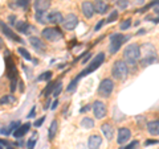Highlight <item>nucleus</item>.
<instances>
[{
	"mask_svg": "<svg viewBox=\"0 0 159 149\" xmlns=\"http://www.w3.org/2000/svg\"><path fill=\"white\" fill-rule=\"evenodd\" d=\"M57 128H58V123L56 120H53L52 124H51V127H49V131H48L49 140H53L54 138V136H56V133H57Z\"/></svg>",
	"mask_w": 159,
	"mask_h": 149,
	"instance_id": "4be33fe9",
	"label": "nucleus"
},
{
	"mask_svg": "<svg viewBox=\"0 0 159 149\" xmlns=\"http://www.w3.org/2000/svg\"><path fill=\"white\" fill-rule=\"evenodd\" d=\"M16 102V98L13 95H4L0 98V104H11Z\"/></svg>",
	"mask_w": 159,
	"mask_h": 149,
	"instance_id": "b1692460",
	"label": "nucleus"
},
{
	"mask_svg": "<svg viewBox=\"0 0 159 149\" xmlns=\"http://www.w3.org/2000/svg\"><path fill=\"white\" fill-rule=\"evenodd\" d=\"M53 88H54V83H49V84H48V87L45 88V91H44V94H45V95L48 96L49 94L52 92V90H53Z\"/></svg>",
	"mask_w": 159,
	"mask_h": 149,
	"instance_id": "72a5a7b5",
	"label": "nucleus"
},
{
	"mask_svg": "<svg viewBox=\"0 0 159 149\" xmlns=\"http://www.w3.org/2000/svg\"><path fill=\"white\" fill-rule=\"evenodd\" d=\"M103 24H105V20H99V21L97 23V25H96V28H94V31H99L102 27H103Z\"/></svg>",
	"mask_w": 159,
	"mask_h": 149,
	"instance_id": "e433bc0d",
	"label": "nucleus"
},
{
	"mask_svg": "<svg viewBox=\"0 0 159 149\" xmlns=\"http://www.w3.org/2000/svg\"><path fill=\"white\" fill-rule=\"evenodd\" d=\"M2 46H3V40L0 38V48H2Z\"/></svg>",
	"mask_w": 159,
	"mask_h": 149,
	"instance_id": "49530a36",
	"label": "nucleus"
},
{
	"mask_svg": "<svg viewBox=\"0 0 159 149\" xmlns=\"http://www.w3.org/2000/svg\"><path fill=\"white\" fill-rule=\"evenodd\" d=\"M119 149H123V148H119Z\"/></svg>",
	"mask_w": 159,
	"mask_h": 149,
	"instance_id": "de8ad7c7",
	"label": "nucleus"
},
{
	"mask_svg": "<svg viewBox=\"0 0 159 149\" xmlns=\"http://www.w3.org/2000/svg\"><path fill=\"white\" fill-rule=\"evenodd\" d=\"M101 144H102V138H101V136H97V135L90 136L89 140H88L89 149H98L99 147H101Z\"/></svg>",
	"mask_w": 159,
	"mask_h": 149,
	"instance_id": "f3484780",
	"label": "nucleus"
},
{
	"mask_svg": "<svg viewBox=\"0 0 159 149\" xmlns=\"http://www.w3.org/2000/svg\"><path fill=\"white\" fill-rule=\"evenodd\" d=\"M51 7V0H34L36 12H47Z\"/></svg>",
	"mask_w": 159,
	"mask_h": 149,
	"instance_id": "ddd939ff",
	"label": "nucleus"
},
{
	"mask_svg": "<svg viewBox=\"0 0 159 149\" xmlns=\"http://www.w3.org/2000/svg\"><path fill=\"white\" fill-rule=\"evenodd\" d=\"M117 7L121 8V9H126L129 7V2H127V0H118V2H117Z\"/></svg>",
	"mask_w": 159,
	"mask_h": 149,
	"instance_id": "473e14b6",
	"label": "nucleus"
},
{
	"mask_svg": "<svg viewBox=\"0 0 159 149\" xmlns=\"http://www.w3.org/2000/svg\"><path fill=\"white\" fill-rule=\"evenodd\" d=\"M57 106H58V100H54L53 103H52V110H56V108H57Z\"/></svg>",
	"mask_w": 159,
	"mask_h": 149,
	"instance_id": "a19ab883",
	"label": "nucleus"
},
{
	"mask_svg": "<svg viewBox=\"0 0 159 149\" xmlns=\"http://www.w3.org/2000/svg\"><path fill=\"white\" fill-rule=\"evenodd\" d=\"M146 33V29H141V31H138V36H142V34H145Z\"/></svg>",
	"mask_w": 159,
	"mask_h": 149,
	"instance_id": "37998d69",
	"label": "nucleus"
},
{
	"mask_svg": "<svg viewBox=\"0 0 159 149\" xmlns=\"http://www.w3.org/2000/svg\"><path fill=\"white\" fill-rule=\"evenodd\" d=\"M81 9H82L84 16H85L86 19H92L93 17L94 9H93V4L90 2H84L82 6H81Z\"/></svg>",
	"mask_w": 159,
	"mask_h": 149,
	"instance_id": "dca6fc26",
	"label": "nucleus"
},
{
	"mask_svg": "<svg viewBox=\"0 0 159 149\" xmlns=\"http://www.w3.org/2000/svg\"><path fill=\"white\" fill-rule=\"evenodd\" d=\"M62 13L58 11H53L51 13H47V23H52V24H61L62 21Z\"/></svg>",
	"mask_w": 159,
	"mask_h": 149,
	"instance_id": "9b49d317",
	"label": "nucleus"
},
{
	"mask_svg": "<svg viewBox=\"0 0 159 149\" xmlns=\"http://www.w3.org/2000/svg\"><path fill=\"white\" fill-rule=\"evenodd\" d=\"M29 128H31V123H27V124H23V126H19L16 130L13 131V137L15 138H21L29 131Z\"/></svg>",
	"mask_w": 159,
	"mask_h": 149,
	"instance_id": "2eb2a0df",
	"label": "nucleus"
},
{
	"mask_svg": "<svg viewBox=\"0 0 159 149\" xmlns=\"http://www.w3.org/2000/svg\"><path fill=\"white\" fill-rule=\"evenodd\" d=\"M16 4H12L11 7H21V8H28V4H29V0H15Z\"/></svg>",
	"mask_w": 159,
	"mask_h": 149,
	"instance_id": "bb28decb",
	"label": "nucleus"
},
{
	"mask_svg": "<svg viewBox=\"0 0 159 149\" xmlns=\"http://www.w3.org/2000/svg\"><path fill=\"white\" fill-rule=\"evenodd\" d=\"M114 91V82L111 79H103V81L99 83V87H98V94L101 95L102 98H109L111 95V92Z\"/></svg>",
	"mask_w": 159,
	"mask_h": 149,
	"instance_id": "39448f33",
	"label": "nucleus"
},
{
	"mask_svg": "<svg viewBox=\"0 0 159 149\" xmlns=\"http://www.w3.org/2000/svg\"><path fill=\"white\" fill-rule=\"evenodd\" d=\"M93 113H94V116H96L97 119H103L106 116V113H107V110H106V106H105V103L101 102V100H96L93 103Z\"/></svg>",
	"mask_w": 159,
	"mask_h": 149,
	"instance_id": "6e6552de",
	"label": "nucleus"
},
{
	"mask_svg": "<svg viewBox=\"0 0 159 149\" xmlns=\"http://www.w3.org/2000/svg\"><path fill=\"white\" fill-rule=\"evenodd\" d=\"M126 40H129V37H125L123 34L121 33H114L110 36V48H109V50H110L111 54H116L119 48H121L122 42L126 41Z\"/></svg>",
	"mask_w": 159,
	"mask_h": 149,
	"instance_id": "20e7f679",
	"label": "nucleus"
},
{
	"mask_svg": "<svg viewBox=\"0 0 159 149\" xmlns=\"http://www.w3.org/2000/svg\"><path fill=\"white\" fill-rule=\"evenodd\" d=\"M101 131L103 132V135L107 140H111L113 138V135H114V130H113V126L110 123H105L101 126Z\"/></svg>",
	"mask_w": 159,
	"mask_h": 149,
	"instance_id": "412c9836",
	"label": "nucleus"
},
{
	"mask_svg": "<svg viewBox=\"0 0 159 149\" xmlns=\"http://www.w3.org/2000/svg\"><path fill=\"white\" fill-rule=\"evenodd\" d=\"M9 21H11L12 25H15V16H9Z\"/></svg>",
	"mask_w": 159,
	"mask_h": 149,
	"instance_id": "c03bdc74",
	"label": "nucleus"
},
{
	"mask_svg": "<svg viewBox=\"0 0 159 149\" xmlns=\"http://www.w3.org/2000/svg\"><path fill=\"white\" fill-rule=\"evenodd\" d=\"M103 61H105V54H103V53H98L97 56L93 58V61L90 62V65H89V66L85 69V70H82L81 73L78 74V77H80V78L86 77L88 74H90V73H93L94 70H97V69L102 65Z\"/></svg>",
	"mask_w": 159,
	"mask_h": 149,
	"instance_id": "7ed1b4c3",
	"label": "nucleus"
},
{
	"mask_svg": "<svg viewBox=\"0 0 159 149\" xmlns=\"http://www.w3.org/2000/svg\"><path fill=\"white\" fill-rule=\"evenodd\" d=\"M29 44L36 49L37 52H44L45 50V48H47V45L44 44L41 40L40 38H37V37H29Z\"/></svg>",
	"mask_w": 159,
	"mask_h": 149,
	"instance_id": "a211bd4d",
	"label": "nucleus"
},
{
	"mask_svg": "<svg viewBox=\"0 0 159 149\" xmlns=\"http://www.w3.org/2000/svg\"><path fill=\"white\" fill-rule=\"evenodd\" d=\"M131 27V19H127V20H125L121 25H119V28H121V31H126V29H129Z\"/></svg>",
	"mask_w": 159,
	"mask_h": 149,
	"instance_id": "2f4dec72",
	"label": "nucleus"
},
{
	"mask_svg": "<svg viewBox=\"0 0 159 149\" xmlns=\"http://www.w3.org/2000/svg\"><path fill=\"white\" fill-rule=\"evenodd\" d=\"M29 149H32V148H29Z\"/></svg>",
	"mask_w": 159,
	"mask_h": 149,
	"instance_id": "09e8293b",
	"label": "nucleus"
},
{
	"mask_svg": "<svg viewBox=\"0 0 159 149\" xmlns=\"http://www.w3.org/2000/svg\"><path fill=\"white\" fill-rule=\"evenodd\" d=\"M61 90H62V82H61V81L56 82V83H54V92H53V96H58L60 92H61Z\"/></svg>",
	"mask_w": 159,
	"mask_h": 149,
	"instance_id": "c756f323",
	"label": "nucleus"
},
{
	"mask_svg": "<svg viewBox=\"0 0 159 149\" xmlns=\"http://www.w3.org/2000/svg\"><path fill=\"white\" fill-rule=\"evenodd\" d=\"M139 57H141V48L137 44H130L123 50V58H125L123 62L126 63V66H135Z\"/></svg>",
	"mask_w": 159,
	"mask_h": 149,
	"instance_id": "f257e3e1",
	"label": "nucleus"
},
{
	"mask_svg": "<svg viewBox=\"0 0 159 149\" xmlns=\"http://www.w3.org/2000/svg\"><path fill=\"white\" fill-rule=\"evenodd\" d=\"M44 120H45V116H41V117L39 119V120H36V121H34V124H33V126L37 128V127H40V126H41V124L44 123Z\"/></svg>",
	"mask_w": 159,
	"mask_h": 149,
	"instance_id": "c9c22d12",
	"label": "nucleus"
},
{
	"mask_svg": "<svg viewBox=\"0 0 159 149\" xmlns=\"http://www.w3.org/2000/svg\"><path fill=\"white\" fill-rule=\"evenodd\" d=\"M88 110H90V106H85V107L82 108V110H80V112H81V113H84V112H86Z\"/></svg>",
	"mask_w": 159,
	"mask_h": 149,
	"instance_id": "79ce46f5",
	"label": "nucleus"
},
{
	"mask_svg": "<svg viewBox=\"0 0 159 149\" xmlns=\"http://www.w3.org/2000/svg\"><path fill=\"white\" fill-rule=\"evenodd\" d=\"M131 136V132L129 128H121L118 131V137H117V143L118 144H125Z\"/></svg>",
	"mask_w": 159,
	"mask_h": 149,
	"instance_id": "4468645a",
	"label": "nucleus"
},
{
	"mask_svg": "<svg viewBox=\"0 0 159 149\" xmlns=\"http://www.w3.org/2000/svg\"><path fill=\"white\" fill-rule=\"evenodd\" d=\"M33 115H34V107L32 108V111L29 112V116H28V117H33Z\"/></svg>",
	"mask_w": 159,
	"mask_h": 149,
	"instance_id": "a18cd8bd",
	"label": "nucleus"
},
{
	"mask_svg": "<svg viewBox=\"0 0 159 149\" xmlns=\"http://www.w3.org/2000/svg\"><path fill=\"white\" fill-rule=\"evenodd\" d=\"M78 81H80V77L77 75V77L74 78V79H73V81H72L70 83H69V86H68V88H66V90H68V92H72V91H74V90H76V86H77Z\"/></svg>",
	"mask_w": 159,
	"mask_h": 149,
	"instance_id": "cd10ccee",
	"label": "nucleus"
},
{
	"mask_svg": "<svg viewBox=\"0 0 159 149\" xmlns=\"http://www.w3.org/2000/svg\"><path fill=\"white\" fill-rule=\"evenodd\" d=\"M36 20L40 24H47V12H37Z\"/></svg>",
	"mask_w": 159,
	"mask_h": 149,
	"instance_id": "a878e982",
	"label": "nucleus"
},
{
	"mask_svg": "<svg viewBox=\"0 0 159 149\" xmlns=\"http://www.w3.org/2000/svg\"><path fill=\"white\" fill-rule=\"evenodd\" d=\"M118 19V11H111V13L109 15L107 20H105V23H114Z\"/></svg>",
	"mask_w": 159,
	"mask_h": 149,
	"instance_id": "7c9ffc66",
	"label": "nucleus"
},
{
	"mask_svg": "<svg viewBox=\"0 0 159 149\" xmlns=\"http://www.w3.org/2000/svg\"><path fill=\"white\" fill-rule=\"evenodd\" d=\"M41 34H43V37L45 38L47 41H51V42L57 41V40L62 38V36H64L62 32L60 31L58 28H45L41 32Z\"/></svg>",
	"mask_w": 159,
	"mask_h": 149,
	"instance_id": "423d86ee",
	"label": "nucleus"
},
{
	"mask_svg": "<svg viewBox=\"0 0 159 149\" xmlns=\"http://www.w3.org/2000/svg\"><path fill=\"white\" fill-rule=\"evenodd\" d=\"M17 53H19L23 58H25L27 61H31V59H32V56L29 54V52L25 48H19V49H17Z\"/></svg>",
	"mask_w": 159,
	"mask_h": 149,
	"instance_id": "393cba45",
	"label": "nucleus"
},
{
	"mask_svg": "<svg viewBox=\"0 0 159 149\" xmlns=\"http://www.w3.org/2000/svg\"><path fill=\"white\" fill-rule=\"evenodd\" d=\"M16 90V79H11V91Z\"/></svg>",
	"mask_w": 159,
	"mask_h": 149,
	"instance_id": "4c0bfd02",
	"label": "nucleus"
},
{
	"mask_svg": "<svg viewBox=\"0 0 159 149\" xmlns=\"http://www.w3.org/2000/svg\"><path fill=\"white\" fill-rule=\"evenodd\" d=\"M127 73H129V67L126 66V63L122 59H118V61L114 62L113 69H111V75L114 79L123 81L127 77Z\"/></svg>",
	"mask_w": 159,
	"mask_h": 149,
	"instance_id": "f03ea898",
	"label": "nucleus"
},
{
	"mask_svg": "<svg viewBox=\"0 0 159 149\" xmlns=\"http://www.w3.org/2000/svg\"><path fill=\"white\" fill-rule=\"evenodd\" d=\"M92 57V53H88V56L85 57V58H84V61H82V63H86L88 61H89V58H90Z\"/></svg>",
	"mask_w": 159,
	"mask_h": 149,
	"instance_id": "ea45409f",
	"label": "nucleus"
},
{
	"mask_svg": "<svg viewBox=\"0 0 159 149\" xmlns=\"http://www.w3.org/2000/svg\"><path fill=\"white\" fill-rule=\"evenodd\" d=\"M147 131H148L150 135L158 136V133H159V120H158V119L147 123Z\"/></svg>",
	"mask_w": 159,
	"mask_h": 149,
	"instance_id": "6ab92c4d",
	"label": "nucleus"
},
{
	"mask_svg": "<svg viewBox=\"0 0 159 149\" xmlns=\"http://www.w3.org/2000/svg\"><path fill=\"white\" fill-rule=\"evenodd\" d=\"M6 69H7V77L9 79H16L17 69H16V65H15V61L9 56H7L6 58Z\"/></svg>",
	"mask_w": 159,
	"mask_h": 149,
	"instance_id": "9d476101",
	"label": "nucleus"
},
{
	"mask_svg": "<svg viewBox=\"0 0 159 149\" xmlns=\"http://www.w3.org/2000/svg\"><path fill=\"white\" fill-rule=\"evenodd\" d=\"M152 144H158V140H147L146 145H152Z\"/></svg>",
	"mask_w": 159,
	"mask_h": 149,
	"instance_id": "58836bf2",
	"label": "nucleus"
},
{
	"mask_svg": "<svg viewBox=\"0 0 159 149\" xmlns=\"http://www.w3.org/2000/svg\"><path fill=\"white\" fill-rule=\"evenodd\" d=\"M109 6L103 2V0H96L93 3V9H94V13H99V15H103L106 13Z\"/></svg>",
	"mask_w": 159,
	"mask_h": 149,
	"instance_id": "f8f14e48",
	"label": "nucleus"
},
{
	"mask_svg": "<svg viewBox=\"0 0 159 149\" xmlns=\"http://www.w3.org/2000/svg\"><path fill=\"white\" fill-rule=\"evenodd\" d=\"M15 25H16V29L20 32V33H24V34H29V29L33 31V27H31L28 23L25 21H19V23H15Z\"/></svg>",
	"mask_w": 159,
	"mask_h": 149,
	"instance_id": "aec40b11",
	"label": "nucleus"
},
{
	"mask_svg": "<svg viewBox=\"0 0 159 149\" xmlns=\"http://www.w3.org/2000/svg\"><path fill=\"white\" fill-rule=\"evenodd\" d=\"M0 31H2L4 34H6V37H8L9 40H12V41H16V42H20V44H23L21 41V38H20L16 33H13V31L11 28H9L8 25L4 21H2L0 20Z\"/></svg>",
	"mask_w": 159,
	"mask_h": 149,
	"instance_id": "1a4fd4ad",
	"label": "nucleus"
},
{
	"mask_svg": "<svg viewBox=\"0 0 159 149\" xmlns=\"http://www.w3.org/2000/svg\"><path fill=\"white\" fill-rule=\"evenodd\" d=\"M61 24H62V27L65 28L66 31H73V29L78 25V19H77V16L74 13H68L66 16L62 19Z\"/></svg>",
	"mask_w": 159,
	"mask_h": 149,
	"instance_id": "0eeeda50",
	"label": "nucleus"
},
{
	"mask_svg": "<svg viewBox=\"0 0 159 149\" xmlns=\"http://www.w3.org/2000/svg\"><path fill=\"white\" fill-rule=\"evenodd\" d=\"M81 127L85 128V130H90L94 127V120L92 117H84L81 120Z\"/></svg>",
	"mask_w": 159,
	"mask_h": 149,
	"instance_id": "5701e85b",
	"label": "nucleus"
},
{
	"mask_svg": "<svg viewBox=\"0 0 159 149\" xmlns=\"http://www.w3.org/2000/svg\"><path fill=\"white\" fill-rule=\"evenodd\" d=\"M52 78V71H45L41 75L37 78V82H41V81H49V79Z\"/></svg>",
	"mask_w": 159,
	"mask_h": 149,
	"instance_id": "c85d7f7f",
	"label": "nucleus"
},
{
	"mask_svg": "<svg viewBox=\"0 0 159 149\" xmlns=\"http://www.w3.org/2000/svg\"><path fill=\"white\" fill-rule=\"evenodd\" d=\"M138 144H139V143H138L137 140H134L133 143H130V144H129V145H127L126 148H123V149H135V148L138 147Z\"/></svg>",
	"mask_w": 159,
	"mask_h": 149,
	"instance_id": "f704fd0d",
	"label": "nucleus"
}]
</instances>
